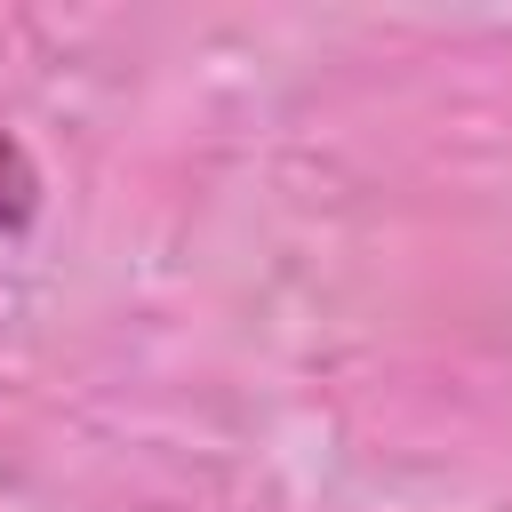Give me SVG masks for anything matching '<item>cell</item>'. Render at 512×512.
<instances>
[{
  "instance_id": "cell-1",
  "label": "cell",
  "mask_w": 512,
  "mask_h": 512,
  "mask_svg": "<svg viewBox=\"0 0 512 512\" xmlns=\"http://www.w3.org/2000/svg\"><path fill=\"white\" fill-rule=\"evenodd\" d=\"M32 216H40V168H32V152L0 128V240H24Z\"/></svg>"
}]
</instances>
